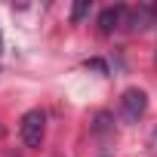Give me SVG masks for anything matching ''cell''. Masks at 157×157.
<instances>
[{"label":"cell","mask_w":157,"mask_h":157,"mask_svg":"<svg viewBox=\"0 0 157 157\" xmlns=\"http://www.w3.org/2000/svg\"><path fill=\"white\" fill-rule=\"evenodd\" d=\"M0 136H3V126H0Z\"/></svg>","instance_id":"obj_7"},{"label":"cell","mask_w":157,"mask_h":157,"mask_svg":"<svg viewBox=\"0 0 157 157\" xmlns=\"http://www.w3.org/2000/svg\"><path fill=\"white\" fill-rule=\"evenodd\" d=\"M154 145H157V129H154Z\"/></svg>","instance_id":"obj_6"},{"label":"cell","mask_w":157,"mask_h":157,"mask_svg":"<svg viewBox=\"0 0 157 157\" xmlns=\"http://www.w3.org/2000/svg\"><path fill=\"white\" fill-rule=\"evenodd\" d=\"M123 19H126V6H108V10H102V16H99L102 34H114L123 25Z\"/></svg>","instance_id":"obj_3"},{"label":"cell","mask_w":157,"mask_h":157,"mask_svg":"<svg viewBox=\"0 0 157 157\" xmlns=\"http://www.w3.org/2000/svg\"><path fill=\"white\" fill-rule=\"evenodd\" d=\"M148 111V96L142 93V90H126L123 96H120V114H123V120H129V123H136L142 114Z\"/></svg>","instance_id":"obj_2"},{"label":"cell","mask_w":157,"mask_h":157,"mask_svg":"<svg viewBox=\"0 0 157 157\" xmlns=\"http://www.w3.org/2000/svg\"><path fill=\"white\" fill-rule=\"evenodd\" d=\"M0 46H3V37H0Z\"/></svg>","instance_id":"obj_8"},{"label":"cell","mask_w":157,"mask_h":157,"mask_svg":"<svg viewBox=\"0 0 157 157\" xmlns=\"http://www.w3.org/2000/svg\"><path fill=\"white\" fill-rule=\"evenodd\" d=\"M90 10H93L90 0H80V3H74V6H71V22H74V25H80V22L90 16Z\"/></svg>","instance_id":"obj_5"},{"label":"cell","mask_w":157,"mask_h":157,"mask_svg":"<svg viewBox=\"0 0 157 157\" xmlns=\"http://www.w3.org/2000/svg\"><path fill=\"white\" fill-rule=\"evenodd\" d=\"M126 25H129V31H145V28L151 25V10H148V6L136 10V13L126 19Z\"/></svg>","instance_id":"obj_4"},{"label":"cell","mask_w":157,"mask_h":157,"mask_svg":"<svg viewBox=\"0 0 157 157\" xmlns=\"http://www.w3.org/2000/svg\"><path fill=\"white\" fill-rule=\"evenodd\" d=\"M43 132H46V114H43L40 108L28 111V114L22 117V123H19V136H22L25 148H40Z\"/></svg>","instance_id":"obj_1"}]
</instances>
